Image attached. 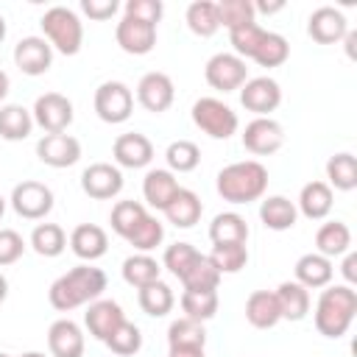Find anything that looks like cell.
<instances>
[{
	"label": "cell",
	"mask_w": 357,
	"mask_h": 357,
	"mask_svg": "<svg viewBox=\"0 0 357 357\" xmlns=\"http://www.w3.org/2000/svg\"><path fill=\"white\" fill-rule=\"evenodd\" d=\"M145 215H148V209H145L139 201H117V204L112 206L109 223H112V229H114L117 237L128 240V234L145 220Z\"/></svg>",
	"instance_id": "cell-38"
},
{
	"label": "cell",
	"mask_w": 357,
	"mask_h": 357,
	"mask_svg": "<svg viewBox=\"0 0 357 357\" xmlns=\"http://www.w3.org/2000/svg\"><path fill=\"white\" fill-rule=\"evenodd\" d=\"M326 178H329L326 181L329 187H335L340 192H351L357 187V159H354V153L340 151V153L329 156V162H326Z\"/></svg>",
	"instance_id": "cell-34"
},
{
	"label": "cell",
	"mask_w": 357,
	"mask_h": 357,
	"mask_svg": "<svg viewBox=\"0 0 357 357\" xmlns=\"http://www.w3.org/2000/svg\"><path fill=\"white\" fill-rule=\"evenodd\" d=\"M167 357H206L201 346H170Z\"/></svg>",
	"instance_id": "cell-53"
},
{
	"label": "cell",
	"mask_w": 357,
	"mask_h": 357,
	"mask_svg": "<svg viewBox=\"0 0 357 357\" xmlns=\"http://www.w3.org/2000/svg\"><path fill=\"white\" fill-rule=\"evenodd\" d=\"M81 11L89 17V20H112L117 14V0H81Z\"/></svg>",
	"instance_id": "cell-51"
},
{
	"label": "cell",
	"mask_w": 357,
	"mask_h": 357,
	"mask_svg": "<svg viewBox=\"0 0 357 357\" xmlns=\"http://www.w3.org/2000/svg\"><path fill=\"white\" fill-rule=\"evenodd\" d=\"M14 64L25 75H45L53 64V47L45 36H25L14 45Z\"/></svg>",
	"instance_id": "cell-19"
},
{
	"label": "cell",
	"mask_w": 357,
	"mask_h": 357,
	"mask_svg": "<svg viewBox=\"0 0 357 357\" xmlns=\"http://www.w3.org/2000/svg\"><path fill=\"white\" fill-rule=\"evenodd\" d=\"M8 89H11V81H8V75L0 70V103L6 100V95H8Z\"/></svg>",
	"instance_id": "cell-55"
},
{
	"label": "cell",
	"mask_w": 357,
	"mask_h": 357,
	"mask_svg": "<svg viewBox=\"0 0 357 357\" xmlns=\"http://www.w3.org/2000/svg\"><path fill=\"white\" fill-rule=\"evenodd\" d=\"M315 251L324 254L326 259L343 257L346 251H351V231L343 220H326L318 226L315 231Z\"/></svg>",
	"instance_id": "cell-27"
},
{
	"label": "cell",
	"mask_w": 357,
	"mask_h": 357,
	"mask_svg": "<svg viewBox=\"0 0 357 357\" xmlns=\"http://www.w3.org/2000/svg\"><path fill=\"white\" fill-rule=\"evenodd\" d=\"M25 254V240L14 229H0V268L14 265Z\"/></svg>",
	"instance_id": "cell-49"
},
{
	"label": "cell",
	"mask_w": 357,
	"mask_h": 357,
	"mask_svg": "<svg viewBox=\"0 0 357 357\" xmlns=\"http://www.w3.org/2000/svg\"><path fill=\"white\" fill-rule=\"evenodd\" d=\"M259 220H262L265 229H271V231H287V229L296 226L298 209H296V204H293L290 198H284V195H268V198H262V204H259Z\"/></svg>",
	"instance_id": "cell-26"
},
{
	"label": "cell",
	"mask_w": 357,
	"mask_h": 357,
	"mask_svg": "<svg viewBox=\"0 0 357 357\" xmlns=\"http://www.w3.org/2000/svg\"><path fill=\"white\" fill-rule=\"evenodd\" d=\"M184 20H187V28H190L195 36H201V39L215 36V33L220 31L218 3H212V0H195V3H190Z\"/></svg>",
	"instance_id": "cell-33"
},
{
	"label": "cell",
	"mask_w": 357,
	"mask_h": 357,
	"mask_svg": "<svg viewBox=\"0 0 357 357\" xmlns=\"http://www.w3.org/2000/svg\"><path fill=\"white\" fill-rule=\"evenodd\" d=\"M340 273H343V279H346V284H349V287L357 282V254H354V251H346V254H343Z\"/></svg>",
	"instance_id": "cell-52"
},
{
	"label": "cell",
	"mask_w": 357,
	"mask_h": 357,
	"mask_svg": "<svg viewBox=\"0 0 357 357\" xmlns=\"http://www.w3.org/2000/svg\"><path fill=\"white\" fill-rule=\"evenodd\" d=\"M276 301H279V312L282 321H301L310 312V290L301 287L298 282H282L273 290Z\"/></svg>",
	"instance_id": "cell-29"
},
{
	"label": "cell",
	"mask_w": 357,
	"mask_h": 357,
	"mask_svg": "<svg viewBox=\"0 0 357 357\" xmlns=\"http://www.w3.org/2000/svg\"><path fill=\"white\" fill-rule=\"evenodd\" d=\"M293 273H296L293 282H298V284L307 287V290H318V287H326V284L332 282L335 265H332V259H326L324 254L310 251V254H301V257L296 259Z\"/></svg>",
	"instance_id": "cell-22"
},
{
	"label": "cell",
	"mask_w": 357,
	"mask_h": 357,
	"mask_svg": "<svg viewBox=\"0 0 357 357\" xmlns=\"http://www.w3.org/2000/svg\"><path fill=\"white\" fill-rule=\"evenodd\" d=\"M192 123L206 134V137H212V139H229L231 134H237V128H240V120H237V112L229 106V103H223L220 98H212V95H206V98H198L195 103H192Z\"/></svg>",
	"instance_id": "cell-5"
},
{
	"label": "cell",
	"mask_w": 357,
	"mask_h": 357,
	"mask_svg": "<svg viewBox=\"0 0 357 357\" xmlns=\"http://www.w3.org/2000/svg\"><path fill=\"white\" fill-rule=\"evenodd\" d=\"M33 126H39L45 134H64L75 117L73 100L61 92H45L33 100Z\"/></svg>",
	"instance_id": "cell-7"
},
{
	"label": "cell",
	"mask_w": 357,
	"mask_h": 357,
	"mask_svg": "<svg viewBox=\"0 0 357 357\" xmlns=\"http://www.w3.org/2000/svg\"><path fill=\"white\" fill-rule=\"evenodd\" d=\"M103 290H106V273L100 268H95L92 262H81V265L70 268L67 273H61L50 284L47 301L53 310L70 312V310L98 301L103 296Z\"/></svg>",
	"instance_id": "cell-1"
},
{
	"label": "cell",
	"mask_w": 357,
	"mask_h": 357,
	"mask_svg": "<svg viewBox=\"0 0 357 357\" xmlns=\"http://www.w3.org/2000/svg\"><path fill=\"white\" fill-rule=\"evenodd\" d=\"M123 279H126V284H131V287H145V284H151V282H156L159 279V273H162V265L151 257V254H131V257H126L123 259Z\"/></svg>",
	"instance_id": "cell-35"
},
{
	"label": "cell",
	"mask_w": 357,
	"mask_h": 357,
	"mask_svg": "<svg viewBox=\"0 0 357 357\" xmlns=\"http://www.w3.org/2000/svg\"><path fill=\"white\" fill-rule=\"evenodd\" d=\"M284 8V3L282 0H276V3H254V11H259V14H276V11H282Z\"/></svg>",
	"instance_id": "cell-54"
},
{
	"label": "cell",
	"mask_w": 357,
	"mask_h": 357,
	"mask_svg": "<svg viewBox=\"0 0 357 357\" xmlns=\"http://www.w3.org/2000/svg\"><path fill=\"white\" fill-rule=\"evenodd\" d=\"M343 39H346V53L354 59V42H357V33H354V31H349Z\"/></svg>",
	"instance_id": "cell-56"
},
{
	"label": "cell",
	"mask_w": 357,
	"mask_h": 357,
	"mask_svg": "<svg viewBox=\"0 0 357 357\" xmlns=\"http://www.w3.org/2000/svg\"><path fill=\"white\" fill-rule=\"evenodd\" d=\"M31 248H33L39 257L53 259V257L64 254V248H67V234H64V229H61L59 223H39V226L31 231Z\"/></svg>",
	"instance_id": "cell-37"
},
{
	"label": "cell",
	"mask_w": 357,
	"mask_h": 357,
	"mask_svg": "<svg viewBox=\"0 0 357 357\" xmlns=\"http://www.w3.org/2000/svg\"><path fill=\"white\" fill-rule=\"evenodd\" d=\"M181 284H184V290H218V284H220V271L209 262L206 254H201V257L195 259V265L184 273Z\"/></svg>",
	"instance_id": "cell-44"
},
{
	"label": "cell",
	"mask_w": 357,
	"mask_h": 357,
	"mask_svg": "<svg viewBox=\"0 0 357 357\" xmlns=\"http://www.w3.org/2000/svg\"><path fill=\"white\" fill-rule=\"evenodd\" d=\"M167 346H206V329L201 321L192 318H176L167 326Z\"/></svg>",
	"instance_id": "cell-40"
},
{
	"label": "cell",
	"mask_w": 357,
	"mask_h": 357,
	"mask_svg": "<svg viewBox=\"0 0 357 357\" xmlns=\"http://www.w3.org/2000/svg\"><path fill=\"white\" fill-rule=\"evenodd\" d=\"M215 190L229 204H251V201H259L265 195V190H268V167L262 162H257V159L231 162V165H226L218 173Z\"/></svg>",
	"instance_id": "cell-3"
},
{
	"label": "cell",
	"mask_w": 357,
	"mask_h": 357,
	"mask_svg": "<svg viewBox=\"0 0 357 357\" xmlns=\"http://www.w3.org/2000/svg\"><path fill=\"white\" fill-rule=\"evenodd\" d=\"M95 114L103 120V123H126L134 112V92L123 84V81H103L98 89H95Z\"/></svg>",
	"instance_id": "cell-6"
},
{
	"label": "cell",
	"mask_w": 357,
	"mask_h": 357,
	"mask_svg": "<svg viewBox=\"0 0 357 357\" xmlns=\"http://www.w3.org/2000/svg\"><path fill=\"white\" fill-rule=\"evenodd\" d=\"M357 315V290L349 284H326L315 301V329L324 337H343Z\"/></svg>",
	"instance_id": "cell-2"
},
{
	"label": "cell",
	"mask_w": 357,
	"mask_h": 357,
	"mask_svg": "<svg viewBox=\"0 0 357 357\" xmlns=\"http://www.w3.org/2000/svg\"><path fill=\"white\" fill-rule=\"evenodd\" d=\"M262 36H265V28L259 22H248V25H240V28L229 31V42L234 47V56H240L243 61L245 59H254Z\"/></svg>",
	"instance_id": "cell-48"
},
{
	"label": "cell",
	"mask_w": 357,
	"mask_h": 357,
	"mask_svg": "<svg viewBox=\"0 0 357 357\" xmlns=\"http://www.w3.org/2000/svg\"><path fill=\"white\" fill-rule=\"evenodd\" d=\"M81 190L95 201L117 198L123 190V173L112 162H95L81 173Z\"/></svg>",
	"instance_id": "cell-14"
},
{
	"label": "cell",
	"mask_w": 357,
	"mask_h": 357,
	"mask_svg": "<svg viewBox=\"0 0 357 357\" xmlns=\"http://www.w3.org/2000/svg\"><path fill=\"white\" fill-rule=\"evenodd\" d=\"M3 215H6V198L0 195V220H3Z\"/></svg>",
	"instance_id": "cell-60"
},
{
	"label": "cell",
	"mask_w": 357,
	"mask_h": 357,
	"mask_svg": "<svg viewBox=\"0 0 357 357\" xmlns=\"http://www.w3.org/2000/svg\"><path fill=\"white\" fill-rule=\"evenodd\" d=\"M176 192H178V181H176V176L170 170L156 167V170H148L145 173V178H142V195H145L148 206L165 209L173 201Z\"/></svg>",
	"instance_id": "cell-28"
},
{
	"label": "cell",
	"mask_w": 357,
	"mask_h": 357,
	"mask_svg": "<svg viewBox=\"0 0 357 357\" xmlns=\"http://www.w3.org/2000/svg\"><path fill=\"white\" fill-rule=\"evenodd\" d=\"M126 321V312L117 301L112 298H98L92 304H86V312H84V326L89 329V335L100 343H106L112 337V332Z\"/></svg>",
	"instance_id": "cell-18"
},
{
	"label": "cell",
	"mask_w": 357,
	"mask_h": 357,
	"mask_svg": "<svg viewBox=\"0 0 357 357\" xmlns=\"http://www.w3.org/2000/svg\"><path fill=\"white\" fill-rule=\"evenodd\" d=\"M106 346H109V351L117 354V357H131V354H137V351L142 349V332H139L137 324L123 321V324L112 332V337L106 340Z\"/></svg>",
	"instance_id": "cell-47"
},
{
	"label": "cell",
	"mask_w": 357,
	"mask_h": 357,
	"mask_svg": "<svg viewBox=\"0 0 357 357\" xmlns=\"http://www.w3.org/2000/svg\"><path fill=\"white\" fill-rule=\"evenodd\" d=\"M209 240L212 245L223 243H248V223L237 212H220L209 223Z\"/></svg>",
	"instance_id": "cell-32"
},
{
	"label": "cell",
	"mask_w": 357,
	"mask_h": 357,
	"mask_svg": "<svg viewBox=\"0 0 357 357\" xmlns=\"http://www.w3.org/2000/svg\"><path fill=\"white\" fill-rule=\"evenodd\" d=\"M201 257V251L195 248V245H190V243H173V245H167L165 248V257H162V265L181 282L184 279V273L195 265V259Z\"/></svg>",
	"instance_id": "cell-46"
},
{
	"label": "cell",
	"mask_w": 357,
	"mask_h": 357,
	"mask_svg": "<svg viewBox=\"0 0 357 357\" xmlns=\"http://www.w3.org/2000/svg\"><path fill=\"white\" fill-rule=\"evenodd\" d=\"M123 14L137 17V20H145L151 25H159V20L165 14V6H162V0H128L126 8H123Z\"/></svg>",
	"instance_id": "cell-50"
},
{
	"label": "cell",
	"mask_w": 357,
	"mask_h": 357,
	"mask_svg": "<svg viewBox=\"0 0 357 357\" xmlns=\"http://www.w3.org/2000/svg\"><path fill=\"white\" fill-rule=\"evenodd\" d=\"M6 296H8V279L0 273V304L6 301Z\"/></svg>",
	"instance_id": "cell-57"
},
{
	"label": "cell",
	"mask_w": 357,
	"mask_h": 357,
	"mask_svg": "<svg viewBox=\"0 0 357 357\" xmlns=\"http://www.w3.org/2000/svg\"><path fill=\"white\" fill-rule=\"evenodd\" d=\"M245 321L254 329H273L282 321L279 301H276L273 290H254L245 298Z\"/></svg>",
	"instance_id": "cell-25"
},
{
	"label": "cell",
	"mask_w": 357,
	"mask_h": 357,
	"mask_svg": "<svg viewBox=\"0 0 357 357\" xmlns=\"http://www.w3.org/2000/svg\"><path fill=\"white\" fill-rule=\"evenodd\" d=\"M137 100L151 114L167 112L173 106V100H176V86H173L170 75L167 73H159V70L145 73L139 78V84H137Z\"/></svg>",
	"instance_id": "cell-12"
},
{
	"label": "cell",
	"mask_w": 357,
	"mask_h": 357,
	"mask_svg": "<svg viewBox=\"0 0 357 357\" xmlns=\"http://www.w3.org/2000/svg\"><path fill=\"white\" fill-rule=\"evenodd\" d=\"M112 156H114V165L117 167H128V170H139V167H148L153 162V145L145 134L139 131H128V134H120L112 145Z\"/></svg>",
	"instance_id": "cell-17"
},
{
	"label": "cell",
	"mask_w": 357,
	"mask_h": 357,
	"mask_svg": "<svg viewBox=\"0 0 357 357\" xmlns=\"http://www.w3.org/2000/svg\"><path fill=\"white\" fill-rule=\"evenodd\" d=\"M332 187L326 181H307L298 192V201H296V209L307 218V220H324L329 212H332Z\"/></svg>",
	"instance_id": "cell-23"
},
{
	"label": "cell",
	"mask_w": 357,
	"mask_h": 357,
	"mask_svg": "<svg viewBox=\"0 0 357 357\" xmlns=\"http://www.w3.org/2000/svg\"><path fill=\"white\" fill-rule=\"evenodd\" d=\"M33 131V114L31 109L20 106V103H6L0 106V137L8 142H20L28 139Z\"/></svg>",
	"instance_id": "cell-30"
},
{
	"label": "cell",
	"mask_w": 357,
	"mask_h": 357,
	"mask_svg": "<svg viewBox=\"0 0 357 357\" xmlns=\"http://www.w3.org/2000/svg\"><path fill=\"white\" fill-rule=\"evenodd\" d=\"M42 33L47 39V45L64 56H75L84 45V22L78 20V14L67 6H53L42 14L39 20Z\"/></svg>",
	"instance_id": "cell-4"
},
{
	"label": "cell",
	"mask_w": 357,
	"mask_h": 357,
	"mask_svg": "<svg viewBox=\"0 0 357 357\" xmlns=\"http://www.w3.org/2000/svg\"><path fill=\"white\" fill-rule=\"evenodd\" d=\"M84 332L75 321L59 318L47 329V349L50 357H84Z\"/></svg>",
	"instance_id": "cell-20"
},
{
	"label": "cell",
	"mask_w": 357,
	"mask_h": 357,
	"mask_svg": "<svg viewBox=\"0 0 357 357\" xmlns=\"http://www.w3.org/2000/svg\"><path fill=\"white\" fill-rule=\"evenodd\" d=\"M114 42L128 56H145L156 47V25L123 14L120 22L114 25Z\"/></svg>",
	"instance_id": "cell-10"
},
{
	"label": "cell",
	"mask_w": 357,
	"mask_h": 357,
	"mask_svg": "<svg viewBox=\"0 0 357 357\" xmlns=\"http://www.w3.org/2000/svg\"><path fill=\"white\" fill-rule=\"evenodd\" d=\"M137 301H139V310L145 315L165 318L173 310L176 296H173V287L170 284H165L162 279H156V282H151V284H145V287L137 290Z\"/></svg>",
	"instance_id": "cell-31"
},
{
	"label": "cell",
	"mask_w": 357,
	"mask_h": 357,
	"mask_svg": "<svg viewBox=\"0 0 357 357\" xmlns=\"http://www.w3.org/2000/svg\"><path fill=\"white\" fill-rule=\"evenodd\" d=\"M218 17H220V28L226 31H234L240 25H248V22H257V11H254V3L251 0H220L218 3Z\"/></svg>",
	"instance_id": "cell-45"
},
{
	"label": "cell",
	"mask_w": 357,
	"mask_h": 357,
	"mask_svg": "<svg viewBox=\"0 0 357 357\" xmlns=\"http://www.w3.org/2000/svg\"><path fill=\"white\" fill-rule=\"evenodd\" d=\"M36 156L42 165L47 167H73L78 159H81V142L73 137V134H45L39 142H36Z\"/></svg>",
	"instance_id": "cell-15"
},
{
	"label": "cell",
	"mask_w": 357,
	"mask_h": 357,
	"mask_svg": "<svg viewBox=\"0 0 357 357\" xmlns=\"http://www.w3.org/2000/svg\"><path fill=\"white\" fill-rule=\"evenodd\" d=\"M0 357H11V354H0ZM20 357H47V354H42V351H22Z\"/></svg>",
	"instance_id": "cell-58"
},
{
	"label": "cell",
	"mask_w": 357,
	"mask_h": 357,
	"mask_svg": "<svg viewBox=\"0 0 357 357\" xmlns=\"http://www.w3.org/2000/svg\"><path fill=\"white\" fill-rule=\"evenodd\" d=\"M6 39V20H3V14H0V42Z\"/></svg>",
	"instance_id": "cell-59"
},
{
	"label": "cell",
	"mask_w": 357,
	"mask_h": 357,
	"mask_svg": "<svg viewBox=\"0 0 357 357\" xmlns=\"http://www.w3.org/2000/svg\"><path fill=\"white\" fill-rule=\"evenodd\" d=\"M167 223H173L176 229H192L198 220H201V212H204V204L201 198L187 190V187H178V192L173 195V201L162 209Z\"/></svg>",
	"instance_id": "cell-24"
},
{
	"label": "cell",
	"mask_w": 357,
	"mask_h": 357,
	"mask_svg": "<svg viewBox=\"0 0 357 357\" xmlns=\"http://www.w3.org/2000/svg\"><path fill=\"white\" fill-rule=\"evenodd\" d=\"M209 262L223 273H240L248 265V245L245 243H223V245H212V251L206 254Z\"/></svg>",
	"instance_id": "cell-39"
},
{
	"label": "cell",
	"mask_w": 357,
	"mask_h": 357,
	"mask_svg": "<svg viewBox=\"0 0 357 357\" xmlns=\"http://www.w3.org/2000/svg\"><path fill=\"white\" fill-rule=\"evenodd\" d=\"M204 78L218 92H234L248 81V67L234 53H215L204 67Z\"/></svg>",
	"instance_id": "cell-9"
},
{
	"label": "cell",
	"mask_w": 357,
	"mask_h": 357,
	"mask_svg": "<svg viewBox=\"0 0 357 357\" xmlns=\"http://www.w3.org/2000/svg\"><path fill=\"white\" fill-rule=\"evenodd\" d=\"M284 145V128L273 117H254L243 128V148L254 156H271Z\"/></svg>",
	"instance_id": "cell-13"
},
{
	"label": "cell",
	"mask_w": 357,
	"mask_h": 357,
	"mask_svg": "<svg viewBox=\"0 0 357 357\" xmlns=\"http://www.w3.org/2000/svg\"><path fill=\"white\" fill-rule=\"evenodd\" d=\"M67 243H70L73 254H75L78 259H84V262H95V259H100V257L109 251V237H106V231H103L100 226H95V223H78V226L70 231Z\"/></svg>",
	"instance_id": "cell-21"
},
{
	"label": "cell",
	"mask_w": 357,
	"mask_h": 357,
	"mask_svg": "<svg viewBox=\"0 0 357 357\" xmlns=\"http://www.w3.org/2000/svg\"><path fill=\"white\" fill-rule=\"evenodd\" d=\"M240 103L245 112H254L257 117H271V112H276L282 103V86L268 75L248 78L240 86Z\"/></svg>",
	"instance_id": "cell-11"
},
{
	"label": "cell",
	"mask_w": 357,
	"mask_h": 357,
	"mask_svg": "<svg viewBox=\"0 0 357 357\" xmlns=\"http://www.w3.org/2000/svg\"><path fill=\"white\" fill-rule=\"evenodd\" d=\"M287 56H290L287 39H284L282 33L265 31V36H262V42H259V47H257V53H254V61H257L259 67H279V64L287 61Z\"/></svg>",
	"instance_id": "cell-42"
},
{
	"label": "cell",
	"mask_w": 357,
	"mask_h": 357,
	"mask_svg": "<svg viewBox=\"0 0 357 357\" xmlns=\"http://www.w3.org/2000/svg\"><path fill=\"white\" fill-rule=\"evenodd\" d=\"M307 33L318 45H337L349 33V22L340 8L335 6H318L307 20Z\"/></svg>",
	"instance_id": "cell-16"
},
{
	"label": "cell",
	"mask_w": 357,
	"mask_h": 357,
	"mask_svg": "<svg viewBox=\"0 0 357 357\" xmlns=\"http://www.w3.org/2000/svg\"><path fill=\"white\" fill-rule=\"evenodd\" d=\"M11 209L25 220H42L53 209V190L42 181H20L11 190Z\"/></svg>",
	"instance_id": "cell-8"
},
{
	"label": "cell",
	"mask_w": 357,
	"mask_h": 357,
	"mask_svg": "<svg viewBox=\"0 0 357 357\" xmlns=\"http://www.w3.org/2000/svg\"><path fill=\"white\" fill-rule=\"evenodd\" d=\"M162 240H165V226H162V220L153 218V215H145V220L128 234L126 243L134 245L137 254H148V251H153L156 245H162Z\"/></svg>",
	"instance_id": "cell-43"
},
{
	"label": "cell",
	"mask_w": 357,
	"mask_h": 357,
	"mask_svg": "<svg viewBox=\"0 0 357 357\" xmlns=\"http://www.w3.org/2000/svg\"><path fill=\"white\" fill-rule=\"evenodd\" d=\"M165 159H167V170H170V173H190V170L198 167L201 151H198V145L190 142V139H176V142L167 145Z\"/></svg>",
	"instance_id": "cell-41"
},
{
	"label": "cell",
	"mask_w": 357,
	"mask_h": 357,
	"mask_svg": "<svg viewBox=\"0 0 357 357\" xmlns=\"http://www.w3.org/2000/svg\"><path fill=\"white\" fill-rule=\"evenodd\" d=\"M178 304H181L184 318H192V321L204 324V321L215 318L220 301H218V290H184Z\"/></svg>",
	"instance_id": "cell-36"
}]
</instances>
